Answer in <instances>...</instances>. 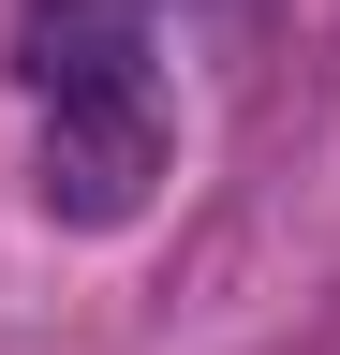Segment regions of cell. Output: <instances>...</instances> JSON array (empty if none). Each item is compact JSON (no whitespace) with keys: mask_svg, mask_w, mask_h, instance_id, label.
<instances>
[{"mask_svg":"<svg viewBox=\"0 0 340 355\" xmlns=\"http://www.w3.org/2000/svg\"><path fill=\"white\" fill-rule=\"evenodd\" d=\"M15 74L45 89V104H74V89H134L148 74V0H45L15 44Z\"/></svg>","mask_w":340,"mask_h":355,"instance_id":"cell-2","label":"cell"},{"mask_svg":"<svg viewBox=\"0 0 340 355\" xmlns=\"http://www.w3.org/2000/svg\"><path fill=\"white\" fill-rule=\"evenodd\" d=\"M163 163H178V119H163V89H74V104H45V133H30V193H45V222H74V237H118Z\"/></svg>","mask_w":340,"mask_h":355,"instance_id":"cell-1","label":"cell"}]
</instances>
